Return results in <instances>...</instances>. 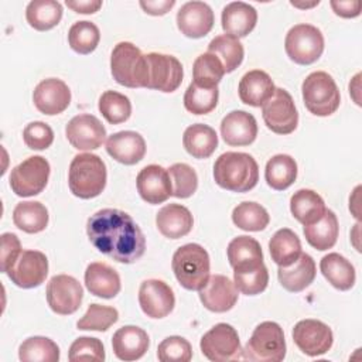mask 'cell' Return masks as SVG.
<instances>
[{"label": "cell", "instance_id": "6da1fadb", "mask_svg": "<svg viewBox=\"0 0 362 362\" xmlns=\"http://www.w3.org/2000/svg\"><path fill=\"white\" fill-rule=\"evenodd\" d=\"M86 233L90 243L119 263H134L146 250L140 226L124 211L105 208L89 216Z\"/></svg>", "mask_w": 362, "mask_h": 362}, {"label": "cell", "instance_id": "7a4b0ae2", "mask_svg": "<svg viewBox=\"0 0 362 362\" xmlns=\"http://www.w3.org/2000/svg\"><path fill=\"white\" fill-rule=\"evenodd\" d=\"M215 182L232 192H247L256 187L259 167L256 160L240 151H226L214 164Z\"/></svg>", "mask_w": 362, "mask_h": 362}, {"label": "cell", "instance_id": "3957f363", "mask_svg": "<svg viewBox=\"0 0 362 362\" xmlns=\"http://www.w3.org/2000/svg\"><path fill=\"white\" fill-rule=\"evenodd\" d=\"M106 165L96 154H76L69 164L68 185L78 198L90 199L98 197L106 187Z\"/></svg>", "mask_w": 362, "mask_h": 362}, {"label": "cell", "instance_id": "277c9868", "mask_svg": "<svg viewBox=\"0 0 362 362\" xmlns=\"http://www.w3.org/2000/svg\"><path fill=\"white\" fill-rule=\"evenodd\" d=\"M171 266L178 283L187 290L199 291L209 279V255L198 243L180 246L173 255Z\"/></svg>", "mask_w": 362, "mask_h": 362}, {"label": "cell", "instance_id": "5b68a950", "mask_svg": "<svg viewBox=\"0 0 362 362\" xmlns=\"http://www.w3.org/2000/svg\"><path fill=\"white\" fill-rule=\"evenodd\" d=\"M113 79L127 88H147L148 65L146 55L132 42H117L110 55Z\"/></svg>", "mask_w": 362, "mask_h": 362}, {"label": "cell", "instance_id": "8992f818", "mask_svg": "<svg viewBox=\"0 0 362 362\" xmlns=\"http://www.w3.org/2000/svg\"><path fill=\"white\" fill-rule=\"evenodd\" d=\"M301 92L305 107L315 116H329L339 107V89L334 78L324 71L311 72L303 81Z\"/></svg>", "mask_w": 362, "mask_h": 362}, {"label": "cell", "instance_id": "52a82bcc", "mask_svg": "<svg viewBox=\"0 0 362 362\" xmlns=\"http://www.w3.org/2000/svg\"><path fill=\"white\" fill-rule=\"evenodd\" d=\"M286 356V339L283 328L274 321L260 322L252 332L243 359L253 362H280Z\"/></svg>", "mask_w": 362, "mask_h": 362}, {"label": "cell", "instance_id": "ba28073f", "mask_svg": "<svg viewBox=\"0 0 362 362\" xmlns=\"http://www.w3.org/2000/svg\"><path fill=\"white\" fill-rule=\"evenodd\" d=\"M286 54L298 65L315 62L324 51V35L311 24H296L288 30L284 40Z\"/></svg>", "mask_w": 362, "mask_h": 362}, {"label": "cell", "instance_id": "9c48e42d", "mask_svg": "<svg viewBox=\"0 0 362 362\" xmlns=\"http://www.w3.org/2000/svg\"><path fill=\"white\" fill-rule=\"evenodd\" d=\"M202 355L212 362H229L243 359L238 331L226 324L219 322L205 332L199 342Z\"/></svg>", "mask_w": 362, "mask_h": 362}, {"label": "cell", "instance_id": "30bf717a", "mask_svg": "<svg viewBox=\"0 0 362 362\" xmlns=\"http://www.w3.org/2000/svg\"><path fill=\"white\" fill-rule=\"evenodd\" d=\"M49 163L41 156H31L16 165L10 173V187L18 197L40 194L48 182Z\"/></svg>", "mask_w": 362, "mask_h": 362}, {"label": "cell", "instance_id": "8fae6325", "mask_svg": "<svg viewBox=\"0 0 362 362\" xmlns=\"http://www.w3.org/2000/svg\"><path fill=\"white\" fill-rule=\"evenodd\" d=\"M262 116L267 129L277 134H290L298 124L294 100L283 88H276L272 98L262 105Z\"/></svg>", "mask_w": 362, "mask_h": 362}, {"label": "cell", "instance_id": "7c38bea8", "mask_svg": "<svg viewBox=\"0 0 362 362\" xmlns=\"http://www.w3.org/2000/svg\"><path fill=\"white\" fill-rule=\"evenodd\" d=\"M146 58L148 65L147 88L165 93L177 90L184 76L181 62L173 55L160 52L146 54Z\"/></svg>", "mask_w": 362, "mask_h": 362}, {"label": "cell", "instance_id": "4fadbf2b", "mask_svg": "<svg viewBox=\"0 0 362 362\" xmlns=\"http://www.w3.org/2000/svg\"><path fill=\"white\" fill-rule=\"evenodd\" d=\"M47 303L59 315L74 314L82 303L83 288L81 283L69 274H57L47 284Z\"/></svg>", "mask_w": 362, "mask_h": 362}, {"label": "cell", "instance_id": "5bb4252c", "mask_svg": "<svg viewBox=\"0 0 362 362\" xmlns=\"http://www.w3.org/2000/svg\"><path fill=\"white\" fill-rule=\"evenodd\" d=\"M293 341L308 356H320L328 352L334 342L331 328L320 320H301L293 328Z\"/></svg>", "mask_w": 362, "mask_h": 362}, {"label": "cell", "instance_id": "9a60e30c", "mask_svg": "<svg viewBox=\"0 0 362 362\" xmlns=\"http://www.w3.org/2000/svg\"><path fill=\"white\" fill-rule=\"evenodd\" d=\"M48 274V259L40 250H21L8 269V279L21 288H34L42 284Z\"/></svg>", "mask_w": 362, "mask_h": 362}, {"label": "cell", "instance_id": "2e32d148", "mask_svg": "<svg viewBox=\"0 0 362 362\" xmlns=\"http://www.w3.org/2000/svg\"><path fill=\"white\" fill-rule=\"evenodd\" d=\"M65 134L74 148L83 151L99 148L106 140V129L102 122L88 113L74 116L65 127Z\"/></svg>", "mask_w": 362, "mask_h": 362}, {"label": "cell", "instance_id": "e0dca14e", "mask_svg": "<svg viewBox=\"0 0 362 362\" xmlns=\"http://www.w3.org/2000/svg\"><path fill=\"white\" fill-rule=\"evenodd\" d=\"M139 304L147 317L164 318L174 310L175 296L165 281L148 279L140 284Z\"/></svg>", "mask_w": 362, "mask_h": 362}, {"label": "cell", "instance_id": "ac0fdd59", "mask_svg": "<svg viewBox=\"0 0 362 362\" xmlns=\"http://www.w3.org/2000/svg\"><path fill=\"white\" fill-rule=\"evenodd\" d=\"M140 197L151 205L163 204L173 195V185L168 170L158 164H150L140 170L136 178Z\"/></svg>", "mask_w": 362, "mask_h": 362}, {"label": "cell", "instance_id": "d6986e66", "mask_svg": "<svg viewBox=\"0 0 362 362\" xmlns=\"http://www.w3.org/2000/svg\"><path fill=\"white\" fill-rule=\"evenodd\" d=\"M214 11L204 1H187L177 13V27L188 38H202L214 27Z\"/></svg>", "mask_w": 362, "mask_h": 362}, {"label": "cell", "instance_id": "ffe728a7", "mask_svg": "<svg viewBox=\"0 0 362 362\" xmlns=\"http://www.w3.org/2000/svg\"><path fill=\"white\" fill-rule=\"evenodd\" d=\"M33 100L41 113L48 116L59 115L71 103V90L64 81L58 78H48L35 86Z\"/></svg>", "mask_w": 362, "mask_h": 362}, {"label": "cell", "instance_id": "44dd1931", "mask_svg": "<svg viewBox=\"0 0 362 362\" xmlns=\"http://www.w3.org/2000/svg\"><path fill=\"white\" fill-rule=\"evenodd\" d=\"M199 300L212 313H226L238 301V288L226 276L214 274L199 290Z\"/></svg>", "mask_w": 362, "mask_h": 362}, {"label": "cell", "instance_id": "7402d4cb", "mask_svg": "<svg viewBox=\"0 0 362 362\" xmlns=\"http://www.w3.org/2000/svg\"><path fill=\"white\" fill-rule=\"evenodd\" d=\"M106 151L116 161L124 165H133L143 160L146 154V141L140 133L123 130L107 137Z\"/></svg>", "mask_w": 362, "mask_h": 362}, {"label": "cell", "instance_id": "603a6c76", "mask_svg": "<svg viewBox=\"0 0 362 362\" xmlns=\"http://www.w3.org/2000/svg\"><path fill=\"white\" fill-rule=\"evenodd\" d=\"M221 136L229 146H247L257 136V122L245 110H232L221 122Z\"/></svg>", "mask_w": 362, "mask_h": 362}, {"label": "cell", "instance_id": "cb8c5ba5", "mask_svg": "<svg viewBox=\"0 0 362 362\" xmlns=\"http://www.w3.org/2000/svg\"><path fill=\"white\" fill-rule=\"evenodd\" d=\"M150 339L147 332L136 325H124L112 337L113 354L120 361H137L148 349Z\"/></svg>", "mask_w": 362, "mask_h": 362}, {"label": "cell", "instance_id": "d4e9b609", "mask_svg": "<svg viewBox=\"0 0 362 362\" xmlns=\"http://www.w3.org/2000/svg\"><path fill=\"white\" fill-rule=\"evenodd\" d=\"M221 23L225 34L235 38L246 37L257 23V11L253 6L245 1L228 3L221 16Z\"/></svg>", "mask_w": 362, "mask_h": 362}, {"label": "cell", "instance_id": "484cf974", "mask_svg": "<svg viewBox=\"0 0 362 362\" xmlns=\"http://www.w3.org/2000/svg\"><path fill=\"white\" fill-rule=\"evenodd\" d=\"M156 225L163 236L168 239H180L191 232L194 218L187 206L168 204L157 212Z\"/></svg>", "mask_w": 362, "mask_h": 362}, {"label": "cell", "instance_id": "4316f807", "mask_svg": "<svg viewBox=\"0 0 362 362\" xmlns=\"http://www.w3.org/2000/svg\"><path fill=\"white\" fill-rule=\"evenodd\" d=\"M85 286L96 297L113 298L119 294L122 283L113 267L102 262H93L85 270Z\"/></svg>", "mask_w": 362, "mask_h": 362}, {"label": "cell", "instance_id": "83f0119b", "mask_svg": "<svg viewBox=\"0 0 362 362\" xmlns=\"http://www.w3.org/2000/svg\"><path fill=\"white\" fill-rule=\"evenodd\" d=\"M274 83L270 75L262 69L246 72L239 82V98L245 105L260 107L274 93Z\"/></svg>", "mask_w": 362, "mask_h": 362}, {"label": "cell", "instance_id": "f1b7e54d", "mask_svg": "<svg viewBox=\"0 0 362 362\" xmlns=\"http://www.w3.org/2000/svg\"><path fill=\"white\" fill-rule=\"evenodd\" d=\"M315 274V262L308 253H301L293 264L277 270L280 284L290 293H300L307 288L314 281Z\"/></svg>", "mask_w": 362, "mask_h": 362}, {"label": "cell", "instance_id": "f546056e", "mask_svg": "<svg viewBox=\"0 0 362 362\" xmlns=\"http://www.w3.org/2000/svg\"><path fill=\"white\" fill-rule=\"evenodd\" d=\"M320 270L328 283L341 291H346L355 284V267L346 257L337 252L328 253L321 259Z\"/></svg>", "mask_w": 362, "mask_h": 362}, {"label": "cell", "instance_id": "4dcf8cb0", "mask_svg": "<svg viewBox=\"0 0 362 362\" xmlns=\"http://www.w3.org/2000/svg\"><path fill=\"white\" fill-rule=\"evenodd\" d=\"M325 209L327 208L322 197L308 188L296 191L290 198V211L293 216L304 226L321 219Z\"/></svg>", "mask_w": 362, "mask_h": 362}, {"label": "cell", "instance_id": "1f68e13d", "mask_svg": "<svg viewBox=\"0 0 362 362\" xmlns=\"http://www.w3.org/2000/svg\"><path fill=\"white\" fill-rule=\"evenodd\" d=\"M305 240L317 250H328L331 249L338 239L339 225L338 218L331 209H325L321 219L311 225H305L304 229Z\"/></svg>", "mask_w": 362, "mask_h": 362}, {"label": "cell", "instance_id": "d6a6232c", "mask_svg": "<svg viewBox=\"0 0 362 362\" xmlns=\"http://www.w3.org/2000/svg\"><path fill=\"white\" fill-rule=\"evenodd\" d=\"M182 144L188 154L195 158H208L218 147L216 132L204 123H195L185 129Z\"/></svg>", "mask_w": 362, "mask_h": 362}, {"label": "cell", "instance_id": "836d02e7", "mask_svg": "<svg viewBox=\"0 0 362 362\" xmlns=\"http://www.w3.org/2000/svg\"><path fill=\"white\" fill-rule=\"evenodd\" d=\"M269 250L272 260L279 267H287L293 264L303 253L298 236L288 228H281L272 236L269 242Z\"/></svg>", "mask_w": 362, "mask_h": 362}, {"label": "cell", "instance_id": "e575fe53", "mask_svg": "<svg viewBox=\"0 0 362 362\" xmlns=\"http://www.w3.org/2000/svg\"><path fill=\"white\" fill-rule=\"evenodd\" d=\"M226 253L232 269H243L263 263L260 243L255 238L246 235L233 238L228 245Z\"/></svg>", "mask_w": 362, "mask_h": 362}, {"label": "cell", "instance_id": "d590c367", "mask_svg": "<svg viewBox=\"0 0 362 362\" xmlns=\"http://www.w3.org/2000/svg\"><path fill=\"white\" fill-rule=\"evenodd\" d=\"M264 178L270 188L276 191L287 189L297 178V163L288 154L273 156L264 168Z\"/></svg>", "mask_w": 362, "mask_h": 362}, {"label": "cell", "instance_id": "8d00e7d4", "mask_svg": "<svg viewBox=\"0 0 362 362\" xmlns=\"http://www.w3.org/2000/svg\"><path fill=\"white\" fill-rule=\"evenodd\" d=\"M14 225L27 233H38L48 225V211L38 201H23L13 209Z\"/></svg>", "mask_w": 362, "mask_h": 362}, {"label": "cell", "instance_id": "74e56055", "mask_svg": "<svg viewBox=\"0 0 362 362\" xmlns=\"http://www.w3.org/2000/svg\"><path fill=\"white\" fill-rule=\"evenodd\" d=\"M25 18L34 30H51L62 18V4L55 0H33L25 8Z\"/></svg>", "mask_w": 362, "mask_h": 362}, {"label": "cell", "instance_id": "f35d334b", "mask_svg": "<svg viewBox=\"0 0 362 362\" xmlns=\"http://www.w3.org/2000/svg\"><path fill=\"white\" fill-rule=\"evenodd\" d=\"M208 52L215 54L221 59L225 74L233 72L242 64L245 55L240 41L228 34H221L211 40L208 44Z\"/></svg>", "mask_w": 362, "mask_h": 362}, {"label": "cell", "instance_id": "ab89813d", "mask_svg": "<svg viewBox=\"0 0 362 362\" xmlns=\"http://www.w3.org/2000/svg\"><path fill=\"white\" fill-rule=\"evenodd\" d=\"M232 221L242 230L260 232L269 225L270 216L260 204L245 201L233 208Z\"/></svg>", "mask_w": 362, "mask_h": 362}, {"label": "cell", "instance_id": "60d3db41", "mask_svg": "<svg viewBox=\"0 0 362 362\" xmlns=\"http://www.w3.org/2000/svg\"><path fill=\"white\" fill-rule=\"evenodd\" d=\"M18 358L23 362H57L59 359L58 345L47 337H30L18 348Z\"/></svg>", "mask_w": 362, "mask_h": 362}, {"label": "cell", "instance_id": "b9f144b4", "mask_svg": "<svg viewBox=\"0 0 362 362\" xmlns=\"http://www.w3.org/2000/svg\"><path fill=\"white\" fill-rule=\"evenodd\" d=\"M225 75L221 59L211 52H204L197 57L192 65L194 83L205 88H215Z\"/></svg>", "mask_w": 362, "mask_h": 362}, {"label": "cell", "instance_id": "7bdbcfd3", "mask_svg": "<svg viewBox=\"0 0 362 362\" xmlns=\"http://www.w3.org/2000/svg\"><path fill=\"white\" fill-rule=\"evenodd\" d=\"M233 283L242 294L256 296L266 290L269 283V272L264 263L243 269H233Z\"/></svg>", "mask_w": 362, "mask_h": 362}, {"label": "cell", "instance_id": "ee69618b", "mask_svg": "<svg viewBox=\"0 0 362 362\" xmlns=\"http://www.w3.org/2000/svg\"><path fill=\"white\" fill-rule=\"evenodd\" d=\"M100 40V31L98 25L92 21L82 20L71 25L68 31V44L69 47L82 55L90 54L96 49Z\"/></svg>", "mask_w": 362, "mask_h": 362}, {"label": "cell", "instance_id": "f6af8a7d", "mask_svg": "<svg viewBox=\"0 0 362 362\" xmlns=\"http://www.w3.org/2000/svg\"><path fill=\"white\" fill-rule=\"evenodd\" d=\"M99 112L110 124L126 122L132 115L130 99L116 90H106L100 95L98 102Z\"/></svg>", "mask_w": 362, "mask_h": 362}, {"label": "cell", "instance_id": "bcb514c9", "mask_svg": "<svg viewBox=\"0 0 362 362\" xmlns=\"http://www.w3.org/2000/svg\"><path fill=\"white\" fill-rule=\"evenodd\" d=\"M218 98V86L205 88L191 82L184 93V106L192 115H206L216 107Z\"/></svg>", "mask_w": 362, "mask_h": 362}, {"label": "cell", "instance_id": "7dc6e473", "mask_svg": "<svg viewBox=\"0 0 362 362\" xmlns=\"http://www.w3.org/2000/svg\"><path fill=\"white\" fill-rule=\"evenodd\" d=\"M119 320V313L115 307L90 304L82 318L78 320L76 328L82 331H106Z\"/></svg>", "mask_w": 362, "mask_h": 362}, {"label": "cell", "instance_id": "c3c4849f", "mask_svg": "<svg viewBox=\"0 0 362 362\" xmlns=\"http://www.w3.org/2000/svg\"><path fill=\"white\" fill-rule=\"evenodd\" d=\"M173 185V197L188 198L198 188V175L195 170L185 163H175L168 168Z\"/></svg>", "mask_w": 362, "mask_h": 362}, {"label": "cell", "instance_id": "681fc988", "mask_svg": "<svg viewBox=\"0 0 362 362\" xmlns=\"http://www.w3.org/2000/svg\"><path fill=\"white\" fill-rule=\"evenodd\" d=\"M157 358L161 362H188L192 358L191 344L178 335L167 337L158 344Z\"/></svg>", "mask_w": 362, "mask_h": 362}, {"label": "cell", "instance_id": "f907efd6", "mask_svg": "<svg viewBox=\"0 0 362 362\" xmlns=\"http://www.w3.org/2000/svg\"><path fill=\"white\" fill-rule=\"evenodd\" d=\"M105 346L100 339L93 337H79L76 338L68 352V359L82 361V359H90V361H105Z\"/></svg>", "mask_w": 362, "mask_h": 362}, {"label": "cell", "instance_id": "816d5d0a", "mask_svg": "<svg viewBox=\"0 0 362 362\" xmlns=\"http://www.w3.org/2000/svg\"><path fill=\"white\" fill-rule=\"evenodd\" d=\"M23 140L31 150H45L54 141V132L44 122H31L23 130Z\"/></svg>", "mask_w": 362, "mask_h": 362}, {"label": "cell", "instance_id": "f5cc1de1", "mask_svg": "<svg viewBox=\"0 0 362 362\" xmlns=\"http://www.w3.org/2000/svg\"><path fill=\"white\" fill-rule=\"evenodd\" d=\"M21 243L17 235L6 232L1 235V272L7 273L21 253Z\"/></svg>", "mask_w": 362, "mask_h": 362}, {"label": "cell", "instance_id": "db71d44e", "mask_svg": "<svg viewBox=\"0 0 362 362\" xmlns=\"http://www.w3.org/2000/svg\"><path fill=\"white\" fill-rule=\"evenodd\" d=\"M334 13L339 17L344 18H354L361 14V1L358 0H348V1H341V0H331L329 1Z\"/></svg>", "mask_w": 362, "mask_h": 362}, {"label": "cell", "instance_id": "11a10c76", "mask_svg": "<svg viewBox=\"0 0 362 362\" xmlns=\"http://www.w3.org/2000/svg\"><path fill=\"white\" fill-rule=\"evenodd\" d=\"M139 4L150 16H164L175 6V0H140Z\"/></svg>", "mask_w": 362, "mask_h": 362}, {"label": "cell", "instance_id": "9f6ffc18", "mask_svg": "<svg viewBox=\"0 0 362 362\" xmlns=\"http://www.w3.org/2000/svg\"><path fill=\"white\" fill-rule=\"evenodd\" d=\"M66 7L81 14H93L102 7L100 0H66Z\"/></svg>", "mask_w": 362, "mask_h": 362}, {"label": "cell", "instance_id": "6f0895ef", "mask_svg": "<svg viewBox=\"0 0 362 362\" xmlns=\"http://www.w3.org/2000/svg\"><path fill=\"white\" fill-rule=\"evenodd\" d=\"M359 226H361V223H359V222H358V223H355L354 230L351 232L352 243H354V246H355V249H356L358 252H361V246H359V243H358V239H359Z\"/></svg>", "mask_w": 362, "mask_h": 362}, {"label": "cell", "instance_id": "680465c9", "mask_svg": "<svg viewBox=\"0 0 362 362\" xmlns=\"http://www.w3.org/2000/svg\"><path fill=\"white\" fill-rule=\"evenodd\" d=\"M291 6L294 7H298V8H310V7H314L317 4H320L318 0H314V1H310V3H301V1H290Z\"/></svg>", "mask_w": 362, "mask_h": 362}]
</instances>
